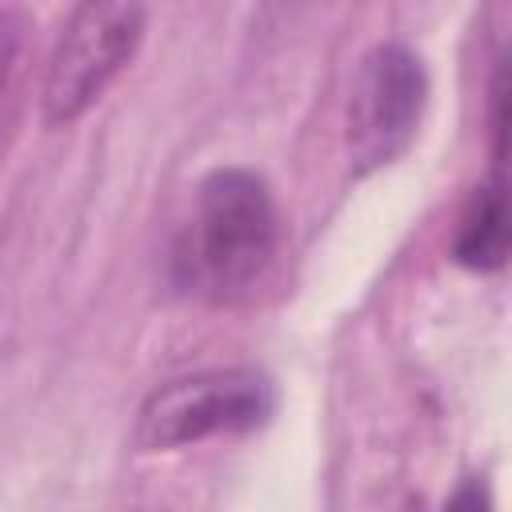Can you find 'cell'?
I'll return each mask as SVG.
<instances>
[{
	"label": "cell",
	"mask_w": 512,
	"mask_h": 512,
	"mask_svg": "<svg viewBox=\"0 0 512 512\" xmlns=\"http://www.w3.org/2000/svg\"><path fill=\"white\" fill-rule=\"evenodd\" d=\"M280 252L272 188L252 168H216L200 180L192 216L172 248V276L212 304L248 296Z\"/></svg>",
	"instance_id": "obj_1"
},
{
	"label": "cell",
	"mask_w": 512,
	"mask_h": 512,
	"mask_svg": "<svg viewBox=\"0 0 512 512\" xmlns=\"http://www.w3.org/2000/svg\"><path fill=\"white\" fill-rule=\"evenodd\" d=\"M148 0H76L40 84V116L48 128L80 120L108 84L128 68L144 40Z\"/></svg>",
	"instance_id": "obj_2"
},
{
	"label": "cell",
	"mask_w": 512,
	"mask_h": 512,
	"mask_svg": "<svg viewBox=\"0 0 512 512\" xmlns=\"http://www.w3.org/2000/svg\"><path fill=\"white\" fill-rule=\"evenodd\" d=\"M276 388L256 368H208L148 392L136 416L140 452H172L208 436H244L272 420Z\"/></svg>",
	"instance_id": "obj_3"
},
{
	"label": "cell",
	"mask_w": 512,
	"mask_h": 512,
	"mask_svg": "<svg viewBox=\"0 0 512 512\" xmlns=\"http://www.w3.org/2000/svg\"><path fill=\"white\" fill-rule=\"evenodd\" d=\"M428 104V72L420 56L396 40L376 44L352 80L348 112H344V144L348 160L360 176L392 164L408 152L420 132Z\"/></svg>",
	"instance_id": "obj_4"
},
{
	"label": "cell",
	"mask_w": 512,
	"mask_h": 512,
	"mask_svg": "<svg viewBox=\"0 0 512 512\" xmlns=\"http://www.w3.org/2000/svg\"><path fill=\"white\" fill-rule=\"evenodd\" d=\"M452 256L456 264L472 268V272H496L508 260V192H504V176L492 172L488 184H476L460 224H456V240H452Z\"/></svg>",
	"instance_id": "obj_5"
},
{
	"label": "cell",
	"mask_w": 512,
	"mask_h": 512,
	"mask_svg": "<svg viewBox=\"0 0 512 512\" xmlns=\"http://www.w3.org/2000/svg\"><path fill=\"white\" fill-rule=\"evenodd\" d=\"M28 80V16L20 8H0V160L16 136Z\"/></svg>",
	"instance_id": "obj_6"
}]
</instances>
